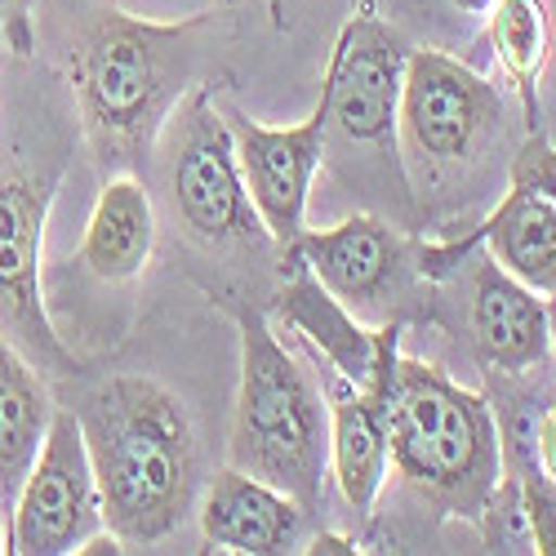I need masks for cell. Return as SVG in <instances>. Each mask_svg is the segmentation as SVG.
I'll return each mask as SVG.
<instances>
[{
  "mask_svg": "<svg viewBox=\"0 0 556 556\" xmlns=\"http://www.w3.org/2000/svg\"><path fill=\"white\" fill-rule=\"evenodd\" d=\"M103 498V526L125 547H152L188 526L201 494L192 414L165 383L116 375L72 409Z\"/></svg>",
  "mask_w": 556,
  "mask_h": 556,
  "instance_id": "6da1fadb",
  "label": "cell"
},
{
  "mask_svg": "<svg viewBox=\"0 0 556 556\" xmlns=\"http://www.w3.org/2000/svg\"><path fill=\"white\" fill-rule=\"evenodd\" d=\"M205 27L210 14L152 23L112 5L80 23L67 76L85 138L108 169L148 165L165 121L197 89Z\"/></svg>",
  "mask_w": 556,
  "mask_h": 556,
  "instance_id": "7a4b0ae2",
  "label": "cell"
},
{
  "mask_svg": "<svg viewBox=\"0 0 556 556\" xmlns=\"http://www.w3.org/2000/svg\"><path fill=\"white\" fill-rule=\"evenodd\" d=\"M388 454L396 477L441 517L481 521L503 481V424L445 369L401 356L388 392Z\"/></svg>",
  "mask_w": 556,
  "mask_h": 556,
  "instance_id": "3957f363",
  "label": "cell"
},
{
  "mask_svg": "<svg viewBox=\"0 0 556 556\" xmlns=\"http://www.w3.org/2000/svg\"><path fill=\"white\" fill-rule=\"evenodd\" d=\"M241 330V388L231 414L227 463L276 490L303 513H316L330 477V405L303 361L276 339L267 316L237 307Z\"/></svg>",
  "mask_w": 556,
  "mask_h": 556,
  "instance_id": "277c9868",
  "label": "cell"
},
{
  "mask_svg": "<svg viewBox=\"0 0 556 556\" xmlns=\"http://www.w3.org/2000/svg\"><path fill=\"white\" fill-rule=\"evenodd\" d=\"M165 178L182 227L205 245H254L267 227L241 178L237 143L210 89L197 85L165 121Z\"/></svg>",
  "mask_w": 556,
  "mask_h": 556,
  "instance_id": "5b68a950",
  "label": "cell"
},
{
  "mask_svg": "<svg viewBox=\"0 0 556 556\" xmlns=\"http://www.w3.org/2000/svg\"><path fill=\"white\" fill-rule=\"evenodd\" d=\"M59 174L5 169L0 174V339H10L40 375H72L76 356L59 339L40 294L45 218Z\"/></svg>",
  "mask_w": 556,
  "mask_h": 556,
  "instance_id": "8992f818",
  "label": "cell"
},
{
  "mask_svg": "<svg viewBox=\"0 0 556 556\" xmlns=\"http://www.w3.org/2000/svg\"><path fill=\"white\" fill-rule=\"evenodd\" d=\"M99 530H108L103 498L80 424L72 409H54L50 432L5 521V547L18 556H63Z\"/></svg>",
  "mask_w": 556,
  "mask_h": 556,
  "instance_id": "52a82bcc",
  "label": "cell"
},
{
  "mask_svg": "<svg viewBox=\"0 0 556 556\" xmlns=\"http://www.w3.org/2000/svg\"><path fill=\"white\" fill-rule=\"evenodd\" d=\"M498 112L503 99L481 72L441 50H409L396 129L419 156L437 165L477 156L498 125Z\"/></svg>",
  "mask_w": 556,
  "mask_h": 556,
  "instance_id": "ba28073f",
  "label": "cell"
},
{
  "mask_svg": "<svg viewBox=\"0 0 556 556\" xmlns=\"http://www.w3.org/2000/svg\"><path fill=\"white\" fill-rule=\"evenodd\" d=\"M227 129L231 143H237L241 178L267 237L290 250L307 231V192L320 161H326V138H330L326 103H316V112L303 125H286V129L258 125L245 112H227Z\"/></svg>",
  "mask_w": 556,
  "mask_h": 556,
  "instance_id": "9c48e42d",
  "label": "cell"
},
{
  "mask_svg": "<svg viewBox=\"0 0 556 556\" xmlns=\"http://www.w3.org/2000/svg\"><path fill=\"white\" fill-rule=\"evenodd\" d=\"M409 45L375 14H356L339 40L320 80V103L330 112V129L352 143H392L401 116Z\"/></svg>",
  "mask_w": 556,
  "mask_h": 556,
  "instance_id": "30bf717a",
  "label": "cell"
},
{
  "mask_svg": "<svg viewBox=\"0 0 556 556\" xmlns=\"http://www.w3.org/2000/svg\"><path fill=\"white\" fill-rule=\"evenodd\" d=\"M401 320L379 326V361L369 383H352L339 369L326 365V405H330V477L339 481L343 498L356 507V517H369L388 485V392L401 361Z\"/></svg>",
  "mask_w": 556,
  "mask_h": 556,
  "instance_id": "8fae6325",
  "label": "cell"
},
{
  "mask_svg": "<svg viewBox=\"0 0 556 556\" xmlns=\"http://www.w3.org/2000/svg\"><path fill=\"white\" fill-rule=\"evenodd\" d=\"M290 254L326 286L348 312H369L379 307L383 294L396 286L401 263H405V241L396 231L375 218V214H352L334 227L303 231L290 245Z\"/></svg>",
  "mask_w": 556,
  "mask_h": 556,
  "instance_id": "7c38bea8",
  "label": "cell"
},
{
  "mask_svg": "<svg viewBox=\"0 0 556 556\" xmlns=\"http://www.w3.org/2000/svg\"><path fill=\"white\" fill-rule=\"evenodd\" d=\"M201 534L210 547L231 556H276V552H299V534L307 513L286 494L241 468L214 472L201 507Z\"/></svg>",
  "mask_w": 556,
  "mask_h": 556,
  "instance_id": "4fadbf2b",
  "label": "cell"
},
{
  "mask_svg": "<svg viewBox=\"0 0 556 556\" xmlns=\"http://www.w3.org/2000/svg\"><path fill=\"white\" fill-rule=\"evenodd\" d=\"M472 348L485 369L498 375H526L552 352L547 330V299L507 276L494 258L477 263L472 281Z\"/></svg>",
  "mask_w": 556,
  "mask_h": 556,
  "instance_id": "5bb4252c",
  "label": "cell"
},
{
  "mask_svg": "<svg viewBox=\"0 0 556 556\" xmlns=\"http://www.w3.org/2000/svg\"><path fill=\"white\" fill-rule=\"evenodd\" d=\"M152 245H156V210H152L148 188L129 174L103 182L94 214L85 223L80 254H76L85 263V271L108 286L134 281V276L148 267Z\"/></svg>",
  "mask_w": 556,
  "mask_h": 556,
  "instance_id": "9a60e30c",
  "label": "cell"
},
{
  "mask_svg": "<svg viewBox=\"0 0 556 556\" xmlns=\"http://www.w3.org/2000/svg\"><path fill=\"white\" fill-rule=\"evenodd\" d=\"M276 312L286 316V326L294 334H303L316 348V356L330 369H339L352 383H369L379 361V330H365L361 316L348 312L303 263L294 281L276 294Z\"/></svg>",
  "mask_w": 556,
  "mask_h": 556,
  "instance_id": "2e32d148",
  "label": "cell"
},
{
  "mask_svg": "<svg viewBox=\"0 0 556 556\" xmlns=\"http://www.w3.org/2000/svg\"><path fill=\"white\" fill-rule=\"evenodd\" d=\"M477 241L521 286H530L543 299L556 294V205L552 201L513 182L498 210L477 227V237H463L468 250Z\"/></svg>",
  "mask_w": 556,
  "mask_h": 556,
  "instance_id": "e0dca14e",
  "label": "cell"
},
{
  "mask_svg": "<svg viewBox=\"0 0 556 556\" xmlns=\"http://www.w3.org/2000/svg\"><path fill=\"white\" fill-rule=\"evenodd\" d=\"M54 401L40 383V369L0 339V521H10L14 498L40 454V441L50 432Z\"/></svg>",
  "mask_w": 556,
  "mask_h": 556,
  "instance_id": "ac0fdd59",
  "label": "cell"
},
{
  "mask_svg": "<svg viewBox=\"0 0 556 556\" xmlns=\"http://www.w3.org/2000/svg\"><path fill=\"white\" fill-rule=\"evenodd\" d=\"M490 40L507 80L517 85L526 103L530 129H539V80L552 59V14L547 0H494L490 5Z\"/></svg>",
  "mask_w": 556,
  "mask_h": 556,
  "instance_id": "d6986e66",
  "label": "cell"
},
{
  "mask_svg": "<svg viewBox=\"0 0 556 556\" xmlns=\"http://www.w3.org/2000/svg\"><path fill=\"white\" fill-rule=\"evenodd\" d=\"M503 463H513V477L521 490V517H526L530 552L556 556V481L539 468V454H517V458H503Z\"/></svg>",
  "mask_w": 556,
  "mask_h": 556,
  "instance_id": "ffe728a7",
  "label": "cell"
},
{
  "mask_svg": "<svg viewBox=\"0 0 556 556\" xmlns=\"http://www.w3.org/2000/svg\"><path fill=\"white\" fill-rule=\"evenodd\" d=\"M513 182H517V188L539 192L543 201L556 205V148H552V138H547L543 129H530L526 148L517 152V161H513Z\"/></svg>",
  "mask_w": 556,
  "mask_h": 556,
  "instance_id": "44dd1931",
  "label": "cell"
},
{
  "mask_svg": "<svg viewBox=\"0 0 556 556\" xmlns=\"http://www.w3.org/2000/svg\"><path fill=\"white\" fill-rule=\"evenodd\" d=\"M0 40L18 59L36 54V0H0Z\"/></svg>",
  "mask_w": 556,
  "mask_h": 556,
  "instance_id": "7402d4cb",
  "label": "cell"
},
{
  "mask_svg": "<svg viewBox=\"0 0 556 556\" xmlns=\"http://www.w3.org/2000/svg\"><path fill=\"white\" fill-rule=\"evenodd\" d=\"M534 454H539V468L556 481V396H552V405H543V414L534 419Z\"/></svg>",
  "mask_w": 556,
  "mask_h": 556,
  "instance_id": "603a6c76",
  "label": "cell"
},
{
  "mask_svg": "<svg viewBox=\"0 0 556 556\" xmlns=\"http://www.w3.org/2000/svg\"><path fill=\"white\" fill-rule=\"evenodd\" d=\"M303 552H312V556H348V552H356V539H348V534H316Z\"/></svg>",
  "mask_w": 556,
  "mask_h": 556,
  "instance_id": "cb8c5ba5",
  "label": "cell"
},
{
  "mask_svg": "<svg viewBox=\"0 0 556 556\" xmlns=\"http://www.w3.org/2000/svg\"><path fill=\"white\" fill-rule=\"evenodd\" d=\"M450 5H454L458 14H490L494 0H450Z\"/></svg>",
  "mask_w": 556,
  "mask_h": 556,
  "instance_id": "d4e9b609",
  "label": "cell"
},
{
  "mask_svg": "<svg viewBox=\"0 0 556 556\" xmlns=\"http://www.w3.org/2000/svg\"><path fill=\"white\" fill-rule=\"evenodd\" d=\"M547 330H552V352H556V294L547 303Z\"/></svg>",
  "mask_w": 556,
  "mask_h": 556,
  "instance_id": "484cf974",
  "label": "cell"
},
{
  "mask_svg": "<svg viewBox=\"0 0 556 556\" xmlns=\"http://www.w3.org/2000/svg\"><path fill=\"white\" fill-rule=\"evenodd\" d=\"M0 552H10V547H5V534H0Z\"/></svg>",
  "mask_w": 556,
  "mask_h": 556,
  "instance_id": "4316f807",
  "label": "cell"
}]
</instances>
